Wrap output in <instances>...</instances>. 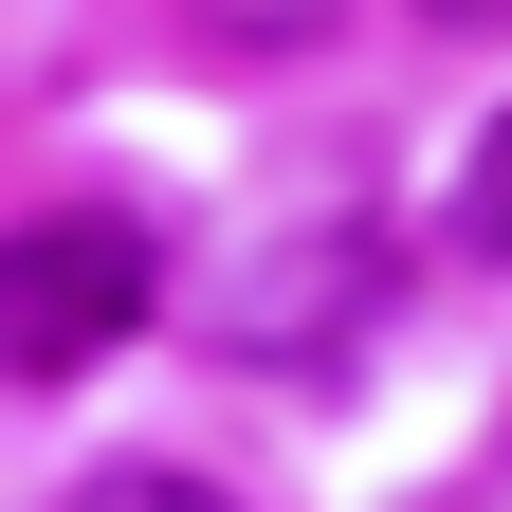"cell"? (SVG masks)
Returning <instances> with one entry per match:
<instances>
[{
  "mask_svg": "<svg viewBox=\"0 0 512 512\" xmlns=\"http://www.w3.org/2000/svg\"><path fill=\"white\" fill-rule=\"evenodd\" d=\"M165 311V238L110 202H37L0 220V384H74Z\"/></svg>",
  "mask_w": 512,
  "mask_h": 512,
  "instance_id": "obj_1",
  "label": "cell"
},
{
  "mask_svg": "<svg viewBox=\"0 0 512 512\" xmlns=\"http://www.w3.org/2000/svg\"><path fill=\"white\" fill-rule=\"evenodd\" d=\"M74 512H238V494L183 476V458H110V476H74Z\"/></svg>",
  "mask_w": 512,
  "mask_h": 512,
  "instance_id": "obj_2",
  "label": "cell"
},
{
  "mask_svg": "<svg viewBox=\"0 0 512 512\" xmlns=\"http://www.w3.org/2000/svg\"><path fill=\"white\" fill-rule=\"evenodd\" d=\"M183 19H202V37H238V55H293V37H330L348 0H183Z\"/></svg>",
  "mask_w": 512,
  "mask_h": 512,
  "instance_id": "obj_3",
  "label": "cell"
},
{
  "mask_svg": "<svg viewBox=\"0 0 512 512\" xmlns=\"http://www.w3.org/2000/svg\"><path fill=\"white\" fill-rule=\"evenodd\" d=\"M458 238H476V256H512V110L476 128V165H458Z\"/></svg>",
  "mask_w": 512,
  "mask_h": 512,
  "instance_id": "obj_4",
  "label": "cell"
},
{
  "mask_svg": "<svg viewBox=\"0 0 512 512\" xmlns=\"http://www.w3.org/2000/svg\"><path fill=\"white\" fill-rule=\"evenodd\" d=\"M421 19H439V37H494V19H512V0H421Z\"/></svg>",
  "mask_w": 512,
  "mask_h": 512,
  "instance_id": "obj_5",
  "label": "cell"
}]
</instances>
